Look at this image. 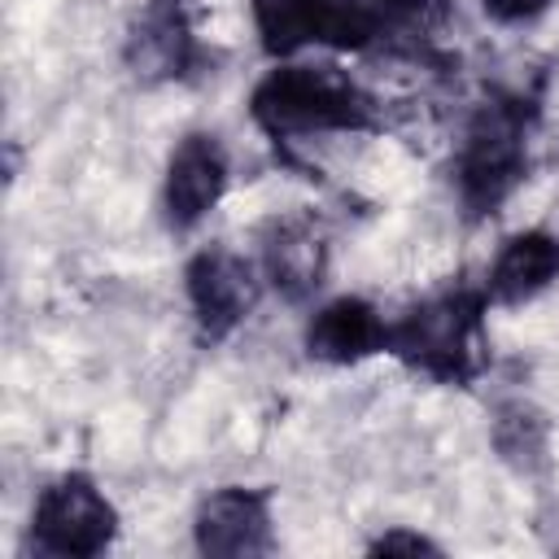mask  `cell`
I'll list each match as a JSON object with an SVG mask.
<instances>
[{
    "instance_id": "9",
    "label": "cell",
    "mask_w": 559,
    "mask_h": 559,
    "mask_svg": "<svg viewBox=\"0 0 559 559\" xmlns=\"http://www.w3.org/2000/svg\"><path fill=\"white\" fill-rule=\"evenodd\" d=\"M197 57L188 0H148L127 39V61L140 79H179Z\"/></svg>"
},
{
    "instance_id": "6",
    "label": "cell",
    "mask_w": 559,
    "mask_h": 559,
    "mask_svg": "<svg viewBox=\"0 0 559 559\" xmlns=\"http://www.w3.org/2000/svg\"><path fill=\"white\" fill-rule=\"evenodd\" d=\"M197 550L245 559L271 550V493L227 485L197 507Z\"/></svg>"
},
{
    "instance_id": "11",
    "label": "cell",
    "mask_w": 559,
    "mask_h": 559,
    "mask_svg": "<svg viewBox=\"0 0 559 559\" xmlns=\"http://www.w3.org/2000/svg\"><path fill=\"white\" fill-rule=\"evenodd\" d=\"M550 280H559V240L550 231H520L498 249L485 297L498 306H520L537 297Z\"/></svg>"
},
{
    "instance_id": "1",
    "label": "cell",
    "mask_w": 559,
    "mask_h": 559,
    "mask_svg": "<svg viewBox=\"0 0 559 559\" xmlns=\"http://www.w3.org/2000/svg\"><path fill=\"white\" fill-rule=\"evenodd\" d=\"M249 109L271 140L371 127L367 92L336 66H280L253 87Z\"/></svg>"
},
{
    "instance_id": "3",
    "label": "cell",
    "mask_w": 559,
    "mask_h": 559,
    "mask_svg": "<svg viewBox=\"0 0 559 559\" xmlns=\"http://www.w3.org/2000/svg\"><path fill=\"white\" fill-rule=\"evenodd\" d=\"M524 109L520 100L480 105L459 153V197L472 214L498 210L524 179Z\"/></svg>"
},
{
    "instance_id": "8",
    "label": "cell",
    "mask_w": 559,
    "mask_h": 559,
    "mask_svg": "<svg viewBox=\"0 0 559 559\" xmlns=\"http://www.w3.org/2000/svg\"><path fill=\"white\" fill-rule=\"evenodd\" d=\"M262 266L266 280L288 297V301H306L328 271V236L310 214H288L266 223L262 231Z\"/></svg>"
},
{
    "instance_id": "12",
    "label": "cell",
    "mask_w": 559,
    "mask_h": 559,
    "mask_svg": "<svg viewBox=\"0 0 559 559\" xmlns=\"http://www.w3.org/2000/svg\"><path fill=\"white\" fill-rule=\"evenodd\" d=\"M253 22L271 57H293L306 44H328V0H253Z\"/></svg>"
},
{
    "instance_id": "13",
    "label": "cell",
    "mask_w": 559,
    "mask_h": 559,
    "mask_svg": "<svg viewBox=\"0 0 559 559\" xmlns=\"http://www.w3.org/2000/svg\"><path fill=\"white\" fill-rule=\"evenodd\" d=\"M384 26H402L411 35H432L450 22V0H380Z\"/></svg>"
},
{
    "instance_id": "4",
    "label": "cell",
    "mask_w": 559,
    "mask_h": 559,
    "mask_svg": "<svg viewBox=\"0 0 559 559\" xmlns=\"http://www.w3.org/2000/svg\"><path fill=\"white\" fill-rule=\"evenodd\" d=\"M31 524H35V546L39 550L66 555V559H92L114 542L118 511L96 489V480L70 472V476H57L39 493Z\"/></svg>"
},
{
    "instance_id": "15",
    "label": "cell",
    "mask_w": 559,
    "mask_h": 559,
    "mask_svg": "<svg viewBox=\"0 0 559 559\" xmlns=\"http://www.w3.org/2000/svg\"><path fill=\"white\" fill-rule=\"evenodd\" d=\"M371 550H376V555H393V550H406V555L428 550V555H437V546H432L428 537H419V533H384V537L371 542Z\"/></svg>"
},
{
    "instance_id": "10",
    "label": "cell",
    "mask_w": 559,
    "mask_h": 559,
    "mask_svg": "<svg viewBox=\"0 0 559 559\" xmlns=\"http://www.w3.org/2000/svg\"><path fill=\"white\" fill-rule=\"evenodd\" d=\"M380 349H389V323L362 297H336L306 323V354L319 362L349 367Z\"/></svg>"
},
{
    "instance_id": "14",
    "label": "cell",
    "mask_w": 559,
    "mask_h": 559,
    "mask_svg": "<svg viewBox=\"0 0 559 559\" xmlns=\"http://www.w3.org/2000/svg\"><path fill=\"white\" fill-rule=\"evenodd\" d=\"M550 0H485V13L498 22H528L546 9Z\"/></svg>"
},
{
    "instance_id": "5",
    "label": "cell",
    "mask_w": 559,
    "mask_h": 559,
    "mask_svg": "<svg viewBox=\"0 0 559 559\" xmlns=\"http://www.w3.org/2000/svg\"><path fill=\"white\" fill-rule=\"evenodd\" d=\"M188 301H192V314H197L201 332L210 341H223L227 332H236L253 314L258 275L240 253H231L223 245H210L188 262Z\"/></svg>"
},
{
    "instance_id": "2",
    "label": "cell",
    "mask_w": 559,
    "mask_h": 559,
    "mask_svg": "<svg viewBox=\"0 0 559 559\" xmlns=\"http://www.w3.org/2000/svg\"><path fill=\"white\" fill-rule=\"evenodd\" d=\"M485 301H489L485 293H463V288L441 293L406 310L389 328V349L432 380L467 384L485 362V332H480Z\"/></svg>"
},
{
    "instance_id": "7",
    "label": "cell",
    "mask_w": 559,
    "mask_h": 559,
    "mask_svg": "<svg viewBox=\"0 0 559 559\" xmlns=\"http://www.w3.org/2000/svg\"><path fill=\"white\" fill-rule=\"evenodd\" d=\"M227 188V153L218 135L192 131L175 144L170 166H166V218L170 227H192L201 223Z\"/></svg>"
}]
</instances>
